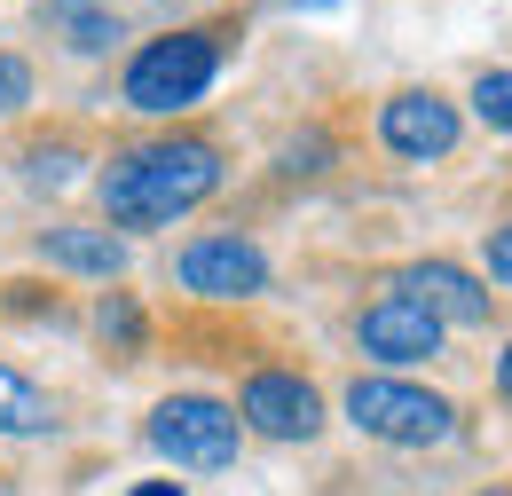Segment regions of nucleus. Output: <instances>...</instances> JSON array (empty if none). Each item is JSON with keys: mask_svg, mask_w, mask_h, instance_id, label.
<instances>
[{"mask_svg": "<svg viewBox=\"0 0 512 496\" xmlns=\"http://www.w3.org/2000/svg\"><path fill=\"white\" fill-rule=\"evenodd\" d=\"M221 182H229L221 142L205 126H166V134L119 142L103 158V174H95V197H103V221L111 229H174Z\"/></svg>", "mask_w": 512, "mask_h": 496, "instance_id": "1", "label": "nucleus"}, {"mask_svg": "<svg viewBox=\"0 0 512 496\" xmlns=\"http://www.w3.org/2000/svg\"><path fill=\"white\" fill-rule=\"evenodd\" d=\"M245 40V16H205V24H174L158 40H142L119 71V103L142 119H182L205 103V87L221 79V63L237 56Z\"/></svg>", "mask_w": 512, "mask_h": 496, "instance_id": "2", "label": "nucleus"}, {"mask_svg": "<svg viewBox=\"0 0 512 496\" xmlns=\"http://www.w3.org/2000/svg\"><path fill=\"white\" fill-rule=\"evenodd\" d=\"M347 426L386 449H442L457 434V402L410 378H347Z\"/></svg>", "mask_w": 512, "mask_h": 496, "instance_id": "3", "label": "nucleus"}, {"mask_svg": "<svg viewBox=\"0 0 512 496\" xmlns=\"http://www.w3.org/2000/svg\"><path fill=\"white\" fill-rule=\"evenodd\" d=\"M142 441H150L166 465L221 473V465H237V449H245V426H237V410H229V402H213V394H166V402L150 410Z\"/></svg>", "mask_w": 512, "mask_h": 496, "instance_id": "4", "label": "nucleus"}, {"mask_svg": "<svg viewBox=\"0 0 512 496\" xmlns=\"http://www.w3.org/2000/svg\"><path fill=\"white\" fill-rule=\"evenodd\" d=\"M237 426L260 441H316L323 434V386L292 363H260V371L237 378Z\"/></svg>", "mask_w": 512, "mask_h": 496, "instance_id": "5", "label": "nucleus"}, {"mask_svg": "<svg viewBox=\"0 0 512 496\" xmlns=\"http://www.w3.org/2000/svg\"><path fill=\"white\" fill-rule=\"evenodd\" d=\"M174 284L190 300H205V308H245V300L268 292V252L253 237H229V229L221 237H190L174 252Z\"/></svg>", "mask_w": 512, "mask_h": 496, "instance_id": "6", "label": "nucleus"}, {"mask_svg": "<svg viewBox=\"0 0 512 496\" xmlns=\"http://www.w3.org/2000/svg\"><path fill=\"white\" fill-rule=\"evenodd\" d=\"M465 142V111L449 103L442 87H394L379 103V150L402 166H434Z\"/></svg>", "mask_w": 512, "mask_h": 496, "instance_id": "7", "label": "nucleus"}, {"mask_svg": "<svg viewBox=\"0 0 512 496\" xmlns=\"http://www.w3.org/2000/svg\"><path fill=\"white\" fill-rule=\"evenodd\" d=\"M386 292L418 300L442 331H449V323H465V331H473V323H489V315H497V292H489L473 268H457V260H402V268L386 276Z\"/></svg>", "mask_w": 512, "mask_h": 496, "instance_id": "8", "label": "nucleus"}, {"mask_svg": "<svg viewBox=\"0 0 512 496\" xmlns=\"http://www.w3.org/2000/svg\"><path fill=\"white\" fill-rule=\"evenodd\" d=\"M442 323L418 308V300H402V292H379L371 308H355V347L371 355V363H394V371H410V363H434L442 355Z\"/></svg>", "mask_w": 512, "mask_h": 496, "instance_id": "9", "label": "nucleus"}, {"mask_svg": "<svg viewBox=\"0 0 512 496\" xmlns=\"http://www.w3.org/2000/svg\"><path fill=\"white\" fill-rule=\"evenodd\" d=\"M40 260L64 268V276L119 284V276H127V237H119V229H95V221H64V229H40Z\"/></svg>", "mask_w": 512, "mask_h": 496, "instance_id": "10", "label": "nucleus"}, {"mask_svg": "<svg viewBox=\"0 0 512 496\" xmlns=\"http://www.w3.org/2000/svg\"><path fill=\"white\" fill-rule=\"evenodd\" d=\"M95 339L119 355V363H142V347H150V315L134 292H103L95 300Z\"/></svg>", "mask_w": 512, "mask_h": 496, "instance_id": "11", "label": "nucleus"}, {"mask_svg": "<svg viewBox=\"0 0 512 496\" xmlns=\"http://www.w3.org/2000/svg\"><path fill=\"white\" fill-rule=\"evenodd\" d=\"M48 426H56V402L16 363H0V434H48Z\"/></svg>", "mask_w": 512, "mask_h": 496, "instance_id": "12", "label": "nucleus"}, {"mask_svg": "<svg viewBox=\"0 0 512 496\" xmlns=\"http://www.w3.org/2000/svg\"><path fill=\"white\" fill-rule=\"evenodd\" d=\"M56 32H64L71 48H79V56H95V48H111V40H119V16H111V8H56Z\"/></svg>", "mask_w": 512, "mask_h": 496, "instance_id": "13", "label": "nucleus"}, {"mask_svg": "<svg viewBox=\"0 0 512 496\" xmlns=\"http://www.w3.org/2000/svg\"><path fill=\"white\" fill-rule=\"evenodd\" d=\"M473 119L489 134H512V71H473Z\"/></svg>", "mask_w": 512, "mask_h": 496, "instance_id": "14", "label": "nucleus"}, {"mask_svg": "<svg viewBox=\"0 0 512 496\" xmlns=\"http://www.w3.org/2000/svg\"><path fill=\"white\" fill-rule=\"evenodd\" d=\"M323 166H331V142H323V134H300V142H284V158H276V174H284V182H316Z\"/></svg>", "mask_w": 512, "mask_h": 496, "instance_id": "15", "label": "nucleus"}, {"mask_svg": "<svg viewBox=\"0 0 512 496\" xmlns=\"http://www.w3.org/2000/svg\"><path fill=\"white\" fill-rule=\"evenodd\" d=\"M24 103H32V63L16 48H0V119H16Z\"/></svg>", "mask_w": 512, "mask_h": 496, "instance_id": "16", "label": "nucleus"}, {"mask_svg": "<svg viewBox=\"0 0 512 496\" xmlns=\"http://www.w3.org/2000/svg\"><path fill=\"white\" fill-rule=\"evenodd\" d=\"M0 292H8L0 308H16V315H48V323H64V300H56V292H40V284H0Z\"/></svg>", "mask_w": 512, "mask_h": 496, "instance_id": "17", "label": "nucleus"}, {"mask_svg": "<svg viewBox=\"0 0 512 496\" xmlns=\"http://www.w3.org/2000/svg\"><path fill=\"white\" fill-rule=\"evenodd\" d=\"M481 252H489V276H497V284L512 292V213L497 221V229H489V237H481Z\"/></svg>", "mask_w": 512, "mask_h": 496, "instance_id": "18", "label": "nucleus"}, {"mask_svg": "<svg viewBox=\"0 0 512 496\" xmlns=\"http://www.w3.org/2000/svg\"><path fill=\"white\" fill-rule=\"evenodd\" d=\"M497 394L512 402V339H505V355H497Z\"/></svg>", "mask_w": 512, "mask_h": 496, "instance_id": "19", "label": "nucleus"}, {"mask_svg": "<svg viewBox=\"0 0 512 496\" xmlns=\"http://www.w3.org/2000/svg\"><path fill=\"white\" fill-rule=\"evenodd\" d=\"M142 496H182V481H158V489H142Z\"/></svg>", "mask_w": 512, "mask_h": 496, "instance_id": "20", "label": "nucleus"}, {"mask_svg": "<svg viewBox=\"0 0 512 496\" xmlns=\"http://www.w3.org/2000/svg\"><path fill=\"white\" fill-rule=\"evenodd\" d=\"M497 496H512V489H497Z\"/></svg>", "mask_w": 512, "mask_h": 496, "instance_id": "21", "label": "nucleus"}]
</instances>
